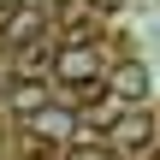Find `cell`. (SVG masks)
I'll list each match as a JSON object with an SVG mask.
<instances>
[{"label":"cell","instance_id":"obj_1","mask_svg":"<svg viewBox=\"0 0 160 160\" xmlns=\"http://www.w3.org/2000/svg\"><path fill=\"white\" fill-rule=\"evenodd\" d=\"M53 77L71 83L83 101H95V95H101V83H95V48H89V42H71L65 53H53Z\"/></svg>","mask_w":160,"mask_h":160},{"label":"cell","instance_id":"obj_2","mask_svg":"<svg viewBox=\"0 0 160 160\" xmlns=\"http://www.w3.org/2000/svg\"><path fill=\"white\" fill-rule=\"evenodd\" d=\"M107 142H113V148H148V142H154V113H142V107H125V113L113 119Z\"/></svg>","mask_w":160,"mask_h":160},{"label":"cell","instance_id":"obj_3","mask_svg":"<svg viewBox=\"0 0 160 160\" xmlns=\"http://www.w3.org/2000/svg\"><path fill=\"white\" fill-rule=\"evenodd\" d=\"M6 107L24 113V119H36V113L48 107V83H42V77H18V83L6 89Z\"/></svg>","mask_w":160,"mask_h":160},{"label":"cell","instance_id":"obj_4","mask_svg":"<svg viewBox=\"0 0 160 160\" xmlns=\"http://www.w3.org/2000/svg\"><path fill=\"white\" fill-rule=\"evenodd\" d=\"M107 89H113L119 101H142V95H148V65H142V59H137V65H119Z\"/></svg>","mask_w":160,"mask_h":160},{"label":"cell","instance_id":"obj_5","mask_svg":"<svg viewBox=\"0 0 160 160\" xmlns=\"http://www.w3.org/2000/svg\"><path fill=\"white\" fill-rule=\"evenodd\" d=\"M30 131H36L42 142H65V137H71V113H65V107H42V113L30 119Z\"/></svg>","mask_w":160,"mask_h":160},{"label":"cell","instance_id":"obj_6","mask_svg":"<svg viewBox=\"0 0 160 160\" xmlns=\"http://www.w3.org/2000/svg\"><path fill=\"white\" fill-rule=\"evenodd\" d=\"M48 65H53V48L48 42H18V71L24 77H42Z\"/></svg>","mask_w":160,"mask_h":160},{"label":"cell","instance_id":"obj_7","mask_svg":"<svg viewBox=\"0 0 160 160\" xmlns=\"http://www.w3.org/2000/svg\"><path fill=\"white\" fill-rule=\"evenodd\" d=\"M71 160H113V142H77Z\"/></svg>","mask_w":160,"mask_h":160},{"label":"cell","instance_id":"obj_8","mask_svg":"<svg viewBox=\"0 0 160 160\" xmlns=\"http://www.w3.org/2000/svg\"><path fill=\"white\" fill-rule=\"evenodd\" d=\"M18 6H24V0H0V18H12V12H18Z\"/></svg>","mask_w":160,"mask_h":160},{"label":"cell","instance_id":"obj_9","mask_svg":"<svg viewBox=\"0 0 160 160\" xmlns=\"http://www.w3.org/2000/svg\"><path fill=\"white\" fill-rule=\"evenodd\" d=\"M48 6H59V0H42V12H48Z\"/></svg>","mask_w":160,"mask_h":160},{"label":"cell","instance_id":"obj_10","mask_svg":"<svg viewBox=\"0 0 160 160\" xmlns=\"http://www.w3.org/2000/svg\"><path fill=\"white\" fill-rule=\"evenodd\" d=\"M0 101H6V83H0Z\"/></svg>","mask_w":160,"mask_h":160},{"label":"cell","instance_id":"obj_11","mask_svg":"<svg viewBox=\"0 0 160 160\" xmlns=\"http://www.w3.org/2000/svg\"><path fill=\"white\" fill-rule=\"evenodd\" d=\"M154 160H160V154H154Z\"/></svg>","mask_w":160,"mask_h":160}]
</instances>
